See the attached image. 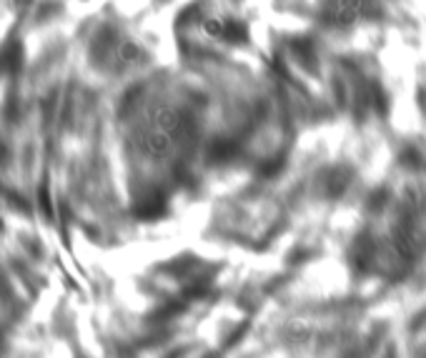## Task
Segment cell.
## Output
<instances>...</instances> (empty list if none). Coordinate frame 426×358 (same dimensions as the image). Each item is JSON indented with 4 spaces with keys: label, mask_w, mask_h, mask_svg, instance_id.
Instances as JSON below:
<instances>
[{
    "label": "cell",
    "mask_w": 426,
    "mask_h": 358,
    "mask_svg": "<svg viewBox=\"0 0 426 358\" xmlns=\"http://www.w3.org/2000/svg\"><path fill=\"white\" fill-rule=\"evenodd\" d=\"M23 65V45L18 38H8L6 45L0 48V71L15 73Z\"/></svg>",
    "instance_id": "cell-1"
}]
</instances>
